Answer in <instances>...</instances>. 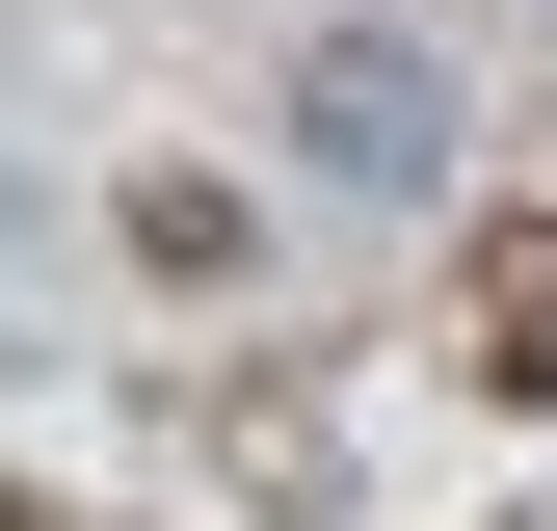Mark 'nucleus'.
<instances>
[{"instance_id":"f257e3e1","label":"nucleus","mask_w":557,"mask_h":531,"mask_svg":"<svg viewBox=\"0 0 557 531\" xmlns=\"http://www.w3.org/2000/svg\"><path fill=\"white\" fill-rule=\"evenodd\" d=\"M293 133H319L345 186H425V160H451V81H425V53H398V27H345L319 81H293Z\"/></svg>"},{"instance_id":"f03ea898","label":"nucleus","mask_w":557,"mask_h":531,"mask_svg":"<svg viewBox=\"0 0 557 531\" xmlns=\"http://www.w3.org/2000/svg\"><path fill=\"white\" fill-rule=\"evenodd\" d=\"M478 398H557V213L478 239Z\"/></svg>"},{"instance_id":"7ed1b4c3","label":"nucleus","mask_w":557,"mask_h":531,"mask_svg":"<svg viewBox=\"0 0 557 531\" xmlns=\"http://www.w3.org/2000/svg\"><path fill=\"white\" fill-rule=\"evenodd\" d=\"M133 266H160V293H213V266H239V186H213V160H160V186H133Z\"/></svg>"},{"instance_id":"20e7f679","label":"nucleus","mask_w":557,"mask_h":531,"mask_svg":"<svg viewBox=\"0 0 557 531\" xmlns=\"http://www.w3.org/2000/svg\"><path fill=\"white\" fill-rule=\"evenodd\" d=\"M0 531H27V505H0Z\"/></svg>"}]
</instances>
